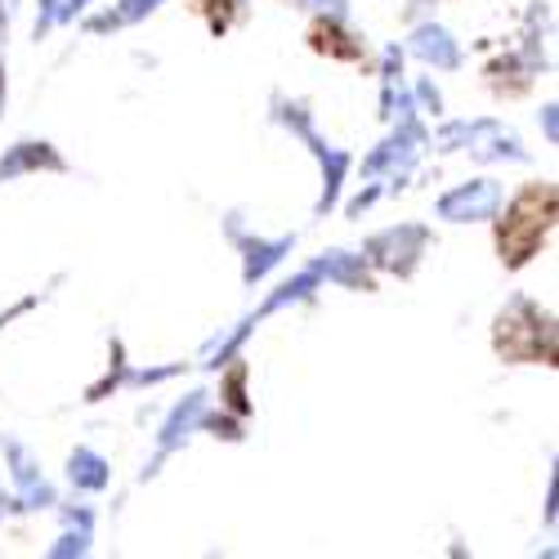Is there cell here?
Listing matches in <instances>:
<instances>
[{"label": "cell", "mask_w": 559, "mask_h": 559, "mask_svg": "<svg viewBox=\"0 0 559 559\" xmlns=\"http://www.w3.org/2000/svg\"><path fill=\"white\" fill-rule=\"evenodd\" d=\"M550 215H555V193H550V189H533V193H524V198L515 202L510 219L501 224V242L510 238V233H524V238H515V251H510V260L520 264V260L537 247V238L550 228Z\"/></svg>", "instance_id": "obj_1"}]
</instances>
